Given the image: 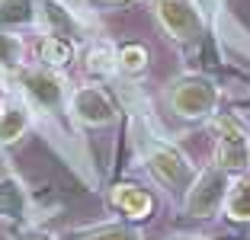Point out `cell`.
Wrapping results in <instances>:
<instances>
[{
	"label": "cell",
	"mask_w": 250,
	"mask_h": 240,
	"mask_svg": "<svg viewBox=\"0 0 250 240\" xmlns=\"http://www.w3.org/2000/svg\"><path fill=\"white\" fill-rule=\"evenodd\" d=\"M22 61V45L16 36L0 32V67H20Z\"/></svg>",
	"instance_id": "ac0fdd59"
},
{
	"label": "cell",
	"mask_w": 250,
	"mask_h": 240,
	"mask_svg": "<svg viewBox=\"0 0 250 240\" xmlns=\"http://www.w3.org/2000/svg\"><path fill=\"white\" fill-rule=\"evenodd\" d=\"M81 240H141V234L125 224H103V227H93V231L81 234Z\"/></svg>",
	"instance_id": "9a60e30c"
},
{
	"label": "cell",
	"mask_w": 250,
	"mask_h": 240,
	"mask_svg": "<svg viewBox=\"0 0 250 240\" xmlns=\"http://www.w3.org/2000/svg\"><path fill=\"white\" fill-rule=\"evenodd\" d=\"M138 144H141V154H145L147 170L157 176V182L167 186L170 192H183L186 196V189L199 176V170L189 163V157L177 144L161 141L157 135H138Z\"/></svg>",
	"instance_id": "6da1fadb"
},
{
	"label": "cell",
	"mask_w": 250,
	"mask_h": 240,
	"mask_svg": "<svg viewBox=\"0 0 250 240\" xmlns=\"http://www.w3.org/2000/svg\"><path fill=\"white\" fill-rule=\"evenodd\" d=\"M167 102L183 119H208L218 106V87L202 74H186L167 87Z\"/></svg>",
	"instance_id": "7a4b0ae2"
},
{
	"label": "cell",
	"mask_w": 250,
	"mask_h": 240,
	"mask_svg": "<svg viewBox=\"0 0 250 240\" xmlns=\"http://www.w3.org/2000/svg\"><path fill=\"white\" fill-rule=\"evenodd\" d=\"M42 16H45V22H48V36H64L67 39L77 29L74 13H67V7H61L55 0H42Z\"/></svg>",
	"instance_id": "7c38bea8"
},
{
	"label": "cell",
	"mask_w": 250,
	"mask_h": 240,
	"mask_svg": "<svg viewBox=\"0 0 250 240\" xmlns=\"http://www.w3.org/2000/svg\"><path fill=\"white\" fill-rule=\"evenodd\" d=\"M29 20H32L29 0H3V3H0V26H10V22H29Z\"/></svg>",
	"instance_id": "2e32d148"
},
{
	"label": "cell",
	"mask_w": 250,
	"mask_h": 240,
	"mask_svg": "<svg viewBox=\"0 0 250 240\" xmlns=\"http://www.w3.org/2000/svg\"><path fill=\"white\" fill-rule=\"evenodd\" d=\"M20 83H22V90H26L39 106H45V109H58V106H61V93H64V87H61V80L55 77V71H48V67H39V71H20Z\"/></svg>",
	"instance_id": "52a82bcc"
},
{
	"label": "cell",
	"mask_w": 250,
	"mask_h": 240,
	"mask_svg": "<svg viewBox=\"0 0 250 240\" xmlns=\"http://www.w3.org/2000/svg\"><path fill=\"white\" fill-rule=\"evenodd\" d=\"M36 55H39V64L48 67V71H61V67L71 64L74 58V45L71 39L64 36H42L36 45Z\"/></svg>",
	"instance_id": "ba28073f"
},
{
	"label": "cell",
	"mask_w": 250,
	"mask_h": 240,
	"mask_svg": "<svg viewBox=\"0 0 250 240\" xmlns=\"http://www.w3.org/2000/svg\"><path fill=\"white\" fill-rule=\"evenodd\" d=\"M225 211H228V218H234V221H250V173L244 176V180H237L228 189Z\"/></svg>",
	"instance_id": "4fadbf2b"
},
{
	"label": "cell",
	"mask_w": 250,
	"mask_h": 240,
	"mask_svg": "<svg viewBox=\"0 0 250 240\" xmlns=\"http://www.w3.org/2000/svg\"><path fill=\"white\" fill-rule=\"evenodd\" d=\"M231 180L221 167H212L206 173H199L196 182L186 189L183 199V211L192 218H212L218 208H225V199H228Z\"/></svg>",
	"instance_id": "277c9868"
},
{
	"label": "cell",
	"mask_w": 250,
	"mask_h": 240,
	"mask_svg": "<svg viewBox=\"0 0 250 240\" xmlns=\"http://www.w3.org/2000/svg\"><path fill=\"white\" fill-rule=\"evenodd\" d=\"M71 116L83 125H109L116 122V106L100 87H81L71 93Z\"/></svg>",
	"instance_id": "8992f818"
},
{
	"label": "cell",
	"mask_w": 250,
	"mask_h": 240,
	"mask_svg": "<svg viewBox=\"0 0 250 240\" xmlns=\"http://www.w3.org/2000/svg\"><path fill=\"white\" fill-rule=\"evenodd\" d=\"M29 128V109L20 106V102H7V106H0V147L13 144L26 135Z\"/></svg>",
	"instance_id": "9c48e42d"
},
{
	"label": "cell",
	"mask_w": 250,
	"mask_h": 240,
	"mask_svg": "<svg viewBox=\"0 0 250 240\" xmlns=\"http://www.w3.org/2000/svg\"><path fill=\"white\" fill-rule=\"evenodd\" d=\"M83 61H87L90 74L106 77V74H112L119 67V48H112V42H93L87 48V55H83Z\"/></svg>",
	"instance_id": "8fae6325"
},
{
	"label": "cell",
	"mask_w": 250,
	"mask_h": 240,
	"mask_svg": "<svg viewBox=\"0 0 250 240\" xmlns=\"http://www.w3.org/2000/svg\"><path fill=\"white\" fill-rule=\"evenodd\" d=\"M0 3H3V0H0Z\"/></svg>",
	"instance_id": "ffe728a7"
},
{
	"label": "cell",
	"mask_w": 250,
	"mask_h": 240,
	"mask_svg": "<svg viewBox=\"0 0 250 240\" xmlns=\"http://www.w3.org/2000/svg\"><path fill=\"white\" fill-rule=\"evenodd\" d=\"M22 208H26V196H22V189L16 186L13 180H3V182H0V215L16 218Z\"/></svg>",
	"instance_id": "5bb4252c"
},
{
	"label": "cell",
	"mask_w": 250,
	"mask_h": 240,
	"mask_svg": "<svg viewBox=\"0 0 250 240\" xmlns=\"http://www.w3.org/2000/svg\"><path fill=\"white\" fill-rule=\"evenodd\" d=\"M145 64H147V51L141 48V45H125V48H119V71L138 74V71H145Z\"/></svg>",
	"instance_id": "e0dca14e"
},
{
	"label": "cell",
	"mask_w": 250,
	"mask_h": 240,
	"mask_svg": "<svg viewBox=\"0 0 250 240\" xmlns=\"http://www.w3.org/2000/svg\"><path fill=\"white\" fill-rule=\"evenodd\" d=\"M157 20L177 42H196L202 36V13L192 0H157Z\"/></svg>",
	"instance_id": "5b68a950"
},
{
	"label": "cell",
	"mask_w": 250,
	"mask_h": 240,
	"mask_svg": "<svg viewBox=\"0 0 250 240\" xmlns=\"http://www.w3.org/2000/svg\"><path fill=\"white\" fill-rule=\"evenodd\" d=\"M215 167L225 173H244L250 167V131L237 116H218L215 122Z\"/></svg>",
	"instance_id": "3957f363"
},
{
	"label": "cell",
	"mask_w": 250,
	"mask_h": 240,
	"mask_svg": "<svg viewBox=\"0 0 250 240\" xmlns=\"http://www.w3.org/2000/svg\"><path fill=\"white\" fill-rule=\"evenodd\" d=\"M112 205H116L119 211H125L128 218H145L147 211L154 208L151 196H147L145 189H138V186H116V189H112Z\"/></svg>",
	"instance_id": "30bf717a"
},
{
	"label": "cell",
	"mask_w": 250,
	"mask_h": 240,
	"mask_svg": "<svg viewBox=\"0 0 250 240\" xmlns=\"http://www.w3.org/2000/svg\"><path fill=\"white\" fill-rule=\"evenodd\" d=\"M20 240H55V237H48V234H22Z\"/></svg>",
	"instance_id": "d6986e66"
}]
</instances>
